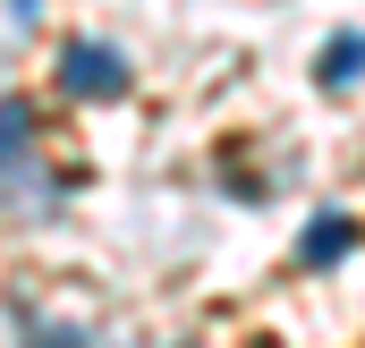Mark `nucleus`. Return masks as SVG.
I'll use <instances>...</instances> for the list:
<instances>
[{
    "mask_svg": "<svg viewBox=\"0 0 365 348\" xmlns=\"http://www.w3.org/2000/svg\"><path fill=\"white\" fill-rule=\"evenodd\" d=\"M60 86H68V93H86V102H102V93H128V68H119L102 43H77V51L60 60Z\"/></svg>",
    "mask_w": 365,
    "mask_h": 348,
    "instance_id": "nucleus-1",
    "label": "nucleus"
},
{
    "mask_svg": "<svg viewBox=\"0 0 365 348\" xmlns=\"http://www.w3.org/2000/svg\"><path fill=\"white\" fill-rule=\"evenodd\" d=\"M349 238H357V221H349V213H331V221H314V230H306V247H297V255H306V263H331Z\"/></svg>",
    "mask_w": 365,
    "mask_h": 348,
    "instance_id": "nucleus-2",
    "label": "nucleus"
},
{
    "mask_svg": "<svg viewBox=\"0 0 365 348\" xmlns=\"http://www.w3.org/2000/svg\"><path fill=\"white\" fill-rule=\"evenodd\" d=\"M17 153H26V102H0V187L17 170Z\"/></svg>",
    "mask_w": 365,
    "mask_h": 348,
    "instance_id": "nucleus-3",
    "label": "nucleus"
},
{
    "mask_svg": "<svg viewBox=\"0 0 365 348\" xmlns=\"http://www.w3.org/2000/svg\"><path fill=\"white\" fill-rule=\"evenodd\" d=\"M323 86H357V34H340V43H331V60H323Z\"/></svg>",
    "mask_w": 365,
    "mask_h": 348,
    "instance_id": "nucleus-4",
    "label": "nucleus"
}]
</instances>
